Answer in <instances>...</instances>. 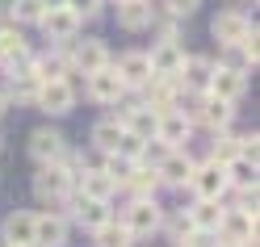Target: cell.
<instances>
[{
    "instance_id": "obj_1",
    "label": "cell",
    "mask_w": 260,
    "mask_h": 247,
    "mask_svg": "<svg viewBox=\"0 0 260 247\" xmlns=\"http://www.w3.org/2000/svg\"><path fill=\"white\" fill-rule=\"evenodd\" d=\"M113 218H118L135 239H151V235H159V226H164V205H159L155 197H126Z\"/></svg>"
},
{
    "instance_id": "obj_2",
    "label": "cell",
    "mask_w": 260,
    "mask_h": 247,
    "mask_svg": "<svg viewBox=\"0 0 260 247\" xmlns=\"http://www.w3.org/2000/svg\"><path fill=\"white\" fill-rule=\"evenodd\" d=\"M29 189H34V197H38L46 209H63V201L76 193V176L63 168V163H38Z\"/></svg>"
},
{
    "instance_id": "obj_3",
    "label": "cell",
    "mask_w": 260,
    "mask_h": 247,
    "mask_svg": "<svg viewBox=\"0 0 260 247\" xmlns=\"http://www.w3.org/2000/svg\"><path fill=\"white\" fill-rule=\"evenodd\" d=\"M214 239H218V247H256V209L226 205Z\"/></svg>"
},
{
    "instance_id": "obj_4",
    "label": "cell",
    "mask_w": 260,
    "mask_h": 247,
    "mask_svg": "<svg viewBox=\"0 0 260 247\" xmlns=\"http://www.w3.org/2000/svg\"><path fill=\"white\" fill-rule=\"evenodd\" d=\"M80 101V80H46L34 96V109L46 118H68Z\"/></svg>"
},
{
    "instance_id": "obj_5",
    "label": "cell",
    "mask_w": 260,
    "mask_h": 247,
    "mask_svg": "<svg viewBox=\"0 0 260 247\" xmlns=\"http://www.w3.org/2000/svg\"><path fill=\"white\" fill-rule=\"evenodd\" d=\"M68 63H72L76 76H88V72H96V67H109V63H113V51H109L105 38L80 34V38L68 42Z\"/></svg>"
},
{
    "instance_id": "obj_6",
    "label": "cell",
    "mask_w": 260,
    "mask_h": 247,
    "mask_svg": "<svg viewBox=\"0 0 260 247\" xmlns=\"http://www.w3.org/2000/svg\"><path fill=\"white\" fill-rule=\"evenodd\" d=\"M63 214H68V222L80 226V230H92L105 226L113 218V201H96V197H84V193H72L68 201H63Z\"/></svg>"
},
{
    "instance_id": "obj_7",
    "label": "cell",
    "mask_w": 260,
    "mask_h": 247,
    "mask_svg": "<svg viewBox=\"0 0 260 247\" xmlns=\"http://www.w3.org/2000/svg\"><path fill=\"white\" fill-rule=\"evenodd\" d=\"M181 96H185V88H181V80H176V76H151L147 84L139 88V101L147 105L151 113H172V109H181Z\"/></svg>"
},
{
    "instance_id": "obj_8",
    "label": "cell",
    "mask_w": 260,
    "mask_h": 247,
    "mask_svg": "<svg viewBox=\"0 0 260 247\" xmlns=\"http://www.w3.org/2000/svg\"><path fill=\"white\" fill-rule=\"evenodd\" d=\"M80 88H84V96L92 105H101V109H113L118 105V96L126 92V84L118 80V72H113V63L109 67H96L88 76H80Z\"/></svg>"
},
{
    "instance_id": "obj_9",
    "label": "cell",
    "mask_w": 260,
    "mask_h": 247,
    "mask_svg": "<svg viewBox=\"0 0 260 247\" xmlns=\"http://www.w3.org/2000/svg\"><path fill=\"white\" fill-rule=\"evenodd\" d=\"M38 88H42V80H38L34 67H29V59L25 63H9V67H5V96H9V105H29V109H34Z\"/></svg>"
},
{
    "instance_id": "obj_10",
    "label": "cell",
    "mask_w": 260,
    "mask_h": 247,
    "mask_svg": "<svg viewBox=\"0 0 260 247\" xmlns=\"http://www.w3.org/2000/svg\"><path fill=\"white\" fill-rule=\"evenodd\" d=\"M34 29L42 34L46 46H68L72 38L84 34V25L76 21V13H72V9H46V13H42V21H38Z\"/></svg>"
},
{
    "instance_id": "obj_11",
    "label": "cell",
    "mask_w": 260,
    "mask_h": 247,
    "mask_svg": "<svg viewBox=\"0 0 260 247\" xmlns=\"http://www.w3.org/2000/svg\"><path fill=\"white\" fill-rule=\"evenodd\" d=\"M25 151L34 163H59L63 155H68V134H63L59 126H38V130H29V143H25Z\"/></svg>"
},
{
    "instance_id": "obj_12",
    "label": "cell",
    "mask_w": 260,
    "mask_h": 247,
    "mask_svg": "<svg viewBox=\"0 0 260 247\" xmlns=\"http://www.w3.org/2000/svg\"><path fill=\"white\" fill-rule=\"evenodd\" d=\"M72 222L63 209H34V247H68Z\"/></svg>"
},
{
    "instance_id": "obj_13",
    "label": "cell",
    "mask_w": 260,
    "mask_h": 247,
    "mask_svg": "<svg viewBox=\"0 0 260 247\" xmlns=\"http://www.w3.org/2000/svg\"><path fill=\"white\" fill-rule=\"evenodd\" d=\"M252 29H256V21L243 9H218L214 21H210V38H214L218 46H226V42H243Z\"/></svg>"
},
{
    "instance_id": "obj_14",
    "label": "cell",
    "mask_w": 260,
    "mask_h": 247,
    "mask_svg": "<svg viewBox=\"0 0 260 247\" xmlns=\"http://www.w3.org/2000/svg\"><path fill=\"white\" fill-rule=\"evenodd\" d=\"M113 72H118V80H122V84H126L130 92H139V88L151 80L147 51H143V46H126L122 55H113Z\"/></svg>"
},
{
    "instance_id": "obj_15",
    "label": "cell",
    "mask_w": 260,
    "mask_h": 247,
    "mask_svg": "<svg viewBox=\"0 0 260 247\" xmlns=\"http://www.w3.org/2000/svg\"><path fill=\"white\" fill-rule=\"evenodd\" d=\"M193 159L189 155V147L185 151H168L164 159L155 163V176H159V189H172V193H181V189H189V176H193Z\"/></svg>"
},
{
    "instance_id": "obj_16",
    "label": "cell",
    "mask_w": 260,
    "mask_h": 247,
    "mask_svg": "<svg viewBox=\"0 0 260 247\" xmlns=\"http://www.w3.org/2000/svg\"><path fill=\"white\" fill-rule=\"evenodd\" d=\"M189 197H218L222 201V193H226V172H222V163L214 159H198L193 163V176H189Z\"/></svg>"
},
{
    "instance_id": "obj_17",
    "label": "cell",
    "mask_w": 260,
    "mask_h": 247,
    "mask_svg": "<svg viewBox=\"0 0 260 247\" xmlns=\"http://www.w3.org/2000/svg\"><path fill=\"white\" fill-rule=\"evenodd\" d=\"M29 67L38 72L42 84H46V80H80L72 72V63H68V46H42V51L29 55Z\"/></svg>"
},
{
    "instance_id": "obj_18",
    "label": "cell",
    "mask_w": 260,
    "mask_h": 247,
    "mask_svg": "<svg viewBox=\"0 0 260 247\" xmlns=\"http://www.w3.org/2000/svg\"><path fill=\"white\" fill-rule=\"evenodd\" d=\"M151 13H155V0H122V5H113V21L122 34H147Z\"/></svg>"
},
{
    "instance_id": "obj_19",
    "label": "cell",
    "mask_w": 260,
    "mask_h": 247,
    "mask_svg": "<svg viewBox=\"0 0 260 247\" xmlns=\"http://www.w3.org/2000/svg\"><path fill=\"white\" fill-rule=\"evenodd\" d=\"M193 130H198V126H193V122L185 118L181 109H172V113H159V126H155V138H159V143H168L172 151H185V147L193 143Z\"/></svg>"
},
{
    "instance_id": "obj_20",
    "label": "cell",
    "mask_w": 260,
    "mask_h": 247,
    "mask_svg": "<svg viewBox=\"0 0 260 247\" xmlns=\"http://www.w3.org/2000/svg\"><path fill=\"white\" fill-rule=\"evenodd\" d=\"M185 38H176V42H151L147 46V63H151V76H176L181 72V63H185Z\"/></svg>"
},
{
    "instance_id": "obj_21",
    "label": "cell",
    "mask_w": 260,
    "mask_h": 247,
    "mask_svg": "<svg viewBox=\"0 0 260 247\" xmlns=\"http://www.w3.org/2000/svg\"><path fill=\"white\" fill-rule=\"evenodd\" d=\"M29 55H34V46H29L25 29L0 17V67H9V63H25Z\"/></svg>"
},
{
    "instance_id": "obj_22",
    "label": "cell",
    "mask_w": 260,
    "mask_h": 247,
    "mask_svg": "<svg viewBox=\"0 0 260 247\" xmlns=\"http://www.w3.org/2000/svg\"><path fill=\"white\" fill-rule=\"evenodd\" d=\"M0 247H34V209H13L0 222Z\"/></svg>"
},
{
    "instance_id": "obj_23",
    "label": "cell",
    "mask_w": 260,
    "mask_h": 247,
    "mask_svg": "<svg viewBox=\"0 0 260 247\" xmlns=\"http://www.w3.org/2000/svg\"><path fill=\"white\" fill-rule=\"evenodd\" d=\"M118 193L122 197H155L159 193V176H155V168L151 163H130L126 168V176H122V185H118Z\"/></svg>"
},
{
    "instance_id": "obj_24",
    "label": "cell",
    "mask_w": 260,
    "mask_h": 247,
    "mask_svg": "<svg viewBox=\"0 0 260 247\" xmlns=\"http://www.w3.org/2000/svg\"><path fill=\"white\" fill-rule=\"evenodd\" d=\"M210 76H214V59L210 55H185L181 63V72H176V80H181V88L185 92H206L210 88Z\"/></svg>"
},
{
    "instance_id": "obj_25",
    "label": "cell",
    "mask_w": 260,
    "mask_h": 247,
    "mask_svg": "<svg viewBox=\"0 0 260 247\" xmlns=\"http://www.w3.org/2000/svg\"><path fill=\"white\" fill-rule=\"evenodd\" d=\"M206 92H210V96H218V101L239 105L243 96H248V76L226 72V67H218V63H214V76H210V88H206Z\"/></svg>"
},
{
    "instance_id": "obj_26",
    "label": "cell",
    "mask_w": 260,
    "mask_h": 247,
    "mask_svg": "<svg viewBox=\"0 0 260 247\" xmlns=\"http://www.w3.org/2000/svg\"><path fill=\"white\" fill-rule=\"evenodd\" d=\"M256 59H260V51L256 46H248V42H226V46H218V67H226V72H239V76H252L256 72Z\"/></svg>"
},
{
    "instance_id": "obj_27",
    "label": "cell",
    "mask_w": 260,
    "mask_h": 247,
    "mask_svg": "<svg viewBox=\"0 0 260 247\" xmlns=\"http://www.w3.org/2000/svg\"><path fill=\"white\" fill-rule=\"evenodd\" d=\"M126 134V126L118 113H105V118H96L92 130H88V147L92 151H101V155H113V147H118V138Z\"/></svg>"
},
{
    "instance_id": "obj_28",
    "label": "cell",
    "mask_w": 260,
    "mask_h": 247,
    "mask_svg": "<svg viewBox=\"0 0 260 247\" xmlns=\"http://www.w3.org/2000/svg\"><path fill=\"white\" fill-rule=\"evenodd\" d=\"M76 193L84 197H96V201H118V185H113V176L92 168V172H80L76 176Z\"/></svg>"
},
{
    "instance_id": "obj_29",
    "label": "cell",
    "mask_w": 260,
    "mask_h": 247,
    "mask_svg": "<svg viewBox=\"0 0 260 247\" xmlns=\"http://www.w3.org/2000/svg\"><path fill=\"white\" fill-rule=\"evenodd\" d=\"M151 42H176V38H185V21L181 17H172V13H164L155 5V13H151Z\"/></svg>"
},
{
    "instance_id": "obj_30",
    "label": "cell",
    "mask_w": 260,
    "mask_h": 247,
    "mask_svg": "<svg viewBox=\"0 0 260 247\" xmlns=\"http://www.w3.org/2000/svg\"><path fill=\"white\" fill-rule=\"evenodd\" d=\"M135 243H139V239L130 235V230H126L118 218H109L105 226L92 230V247H135Z\"/></svg>"
},
{
    "instance_id": "obj_31",
    "label": "cell",
    "mask_w": 260,
    "mask_h": 247,
    "mask_svg": "<svg viewBox=\"0 0 260 247\" xmlns=\"http://www.w3.org/2000/svg\"><path fill=\"white\" fill-rule=\"evenodd\" d=\"M222 172H226V189H256V163L252 159L235 155L231 163H222Z\"/></svg>"
},
{
    "instance_id": "obj_32",
    "label": "cell",
    "mask_w": 260,
    "mask_h": 247,
    "mask_svg": "<svg viewBox=\"0 0 260 247\" xmlns=\"http://www.w3.org/2000/svg\"><path fill=\"white\" fill-rule=\"evenodd\" d=\"M239 155V134H231V130H218V134H210V155L214 163H231Z\"/></svg>"
},
{
    "instance_id": "obj_33",
    "label": "cell",
    "mask_w": 260,
    "mask_h": 247,
    "mask_svg": "<svg viewBox=\"0 0 260 247\" xmlns=\"http://www.w3.org/2000/svg\"><path fill=\"white\" fill-rule=\"evenodd\" d=\"M42 0H13V13L5 21H13V25H21V29H29V25H38L42 21Z\"/></svg>"
},
{
    "instance_id": "obj_34",
    "label": "cell",
    "mask_w": 260,
    "mask_h": 247,
    "mask_svg": "<svg viewBox=\"0 0 260 247\" xmlns=\"http://www.w3.org/2000/svg\"><path fill=\"white\" fill-rule=\"evenodd\" d=\"M105 5H109V0H68L63 9H72V13H76V21L84 25V21H96V17H101Z\"/></svg>"
},
{
    "instance_id": "obj_35",
    "label": "cell",
    "mask_w": 260,
    "mask_h": 247,
    "mask_svg": "<svg viewBox=\"0 0 260 247\" xmlns=\"http://www.w3.org/2000/svg\"><path fill=\"white\" fill-rule=\"evenodd\" d=\"M164 13H172V17H181V21H189L193 13H202L206 9V0H155Z\"/></svg>"
},
{
    "instance_id": "obj_36",
    "label": "cell",
    "mask_w": 260,
    "mask_h": 247,
    "mask_svg": "<svg viewBox=\"0 0 260 247\" xmlns=\"http://www.w3.org/2000/svg\"><path fill=\"white\" fill-rule=\"evenodd\" d=\"M239 155L243 159H260V134H256V130H248V134H239Z\"/></svg>"
},
{
    "instance_id": "obj_37",
    "label": "cell",
    "mask_w": 260,
    "mask_h": 247,
    "mask_svg": "<svg viewBox=\"0 0 260 247\" xmlns=\"http://www.w3.org/2000/svg\"><path fill=\"white\" fill-rule=\"evenodd\" d=\"M9 113V96H5V88H0V118Z\"/></svg>"
},
{
    "instance_id": "obj_38",
    "label": "cell",
    "mask_w": 260,
    "mask_h": 247,
    "mask_svg": "<svg viewBox=\"0 0 260 247\" xmlns=\"http://www.w3.org/2000/svg\"><path fill=\"white\" fill-rule=\"evenodd\" d=\"M68 0H42V9H63Z\"/></svg>"
},
{
    "instance_id": "obj_39",
    "label": "cell",
    "mask_w": 260,
    "mask_h": 247,
    "mask_svg": "<svg viewBox=\"0 0 260 247\" xmlns=\"http://www.w3.org/2000/svg\"><path fill=\"white\" fill-rule=\"evenodd\" d=\"M109 5H122V0H109Z\"/></svg>"
},
{
    "instance_id": "obj_40",
    "label": "cell",
    "mask_w": 260,
    "mask_h": 247,
    "mask_svg": "<svg viewBox=\"0 0 260 247\" xmlns=\"http://www.w3.org/2000/svg\"><path fill=\"white\" fill-rule=\"evenodd\" d=\"M0 147H5V138H0Z\"/></svg>"
}]
</instances>
